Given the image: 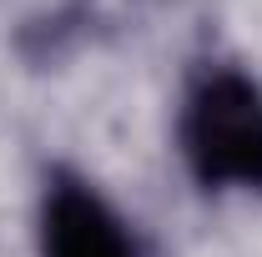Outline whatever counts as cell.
I'll return each instance as SVG.
<instances>
[{"label":"cell","mask_w":262,"mask_h":257,"mask_svg":"<svg viewBox=\"0 0 262 257\" xmlns=\"http://www.w3.org/2000/svg\"><path fill=\"white\" fill-rule=\"evenodd\" d=\"M187 152L207 182H262V101L247 81L217 76L187 116Z\"/></svg>","instance_id":"6da1fadb"},{"label":"cell","mask_w":262,"mask_h":257,"mask_svg":"<svg viewBox=\"0 0 262 257\" xmlns=\"http://www.w3.org/2000/svg\"><path fill=\"white\" fill-rule=\"evenodd\" d=\"M46 257H136L116 217L86 192H56L46 217Z\"/></svg>","instance_id":"7a4b0ae2"}]
</instances>
